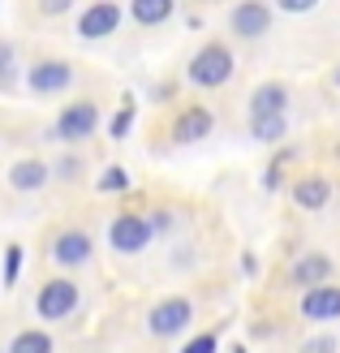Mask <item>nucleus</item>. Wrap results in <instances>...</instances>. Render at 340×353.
<instances>
[{
    "instance_id": "1",
    "label": "nucleus",
    "mask_w": 340,
    "mask_h": 353,
    "mask_svg": "<svg viewBox=\"0 0 340 353\" xmlns=\"http://www.w3.org/2000/svg\"><path fill=\"white\" fill-rule=\"evenodd\" d=\"M22 82L34 99H61L69 91H78L82 82V61L65 57V52H30L22 61Z\"/></svg>"
},
{
    "instance_id": "2",
    "label": "nucleus",
    "mask_w": 340,
    "mask_h": 353,
    "mask_svg": "<svg viewBox=\"0 0 340 353\" xmlns=\"http://www.w3.org/2000/svg\"><path fill=\"white\" fill-rule=\"evenodd\" d=\"M232 78H237V52H232V43L224 34H211V39H203L190 52L186 82L194 91H220V86H228Z\"/></svg>"
},
{
    "instance_id": "3",
    "label": "nucleus",
    "mask_w": 340,
    "mask_h": 353,
    "mask_svg": "<svg viewBox=\"0 0 340 353\" xmlns=\"http://www.w3.org/2000/svg\"><path fill=\"white\" fill-rule=\"evenodd\" d=\"M99 125H103L99 99H95V95H78V99L61 103L57 121H52V138H57V143H65V147H78V143H86V138H95Z\"/></svg>"
},
{
    "instance_id": "4",
    "label": "nucleus",
    "mask_w": 340,
    "mask_h": 353,
    "mask_svg": "<svg viewBox=\"0 0 340 353\" xmlns=\"http://www.w3.org/2000/svg\"><path fill=\"white\" fill-rule=\"evenodd\" d=\"M224 30L237 43H263L276 30V9L272 0H232L224 13Z\"/></svg>"
},
{
    "instance_id": "5",
    "label": "nucleus",
    "mask_w": 340,
    "mask_h": 353,
    "mask_svg": "<svg viewBox=\"0 0 340 353\" xmlns=\"http://www.w3.org/2000/svg\"><path fill=\"white\" fill-rule=\"evenodd\" d=\"M125 26V0H82L74 13V39L103 43Z\"/></svg>"
},
{
    "instance_id": "6",
    "label": "nucleus",
    "mask_w": 340,
    "mask_h": 353,
    "mask_svg": "<svg viewBox=\"0 0 340 353\" xmlns=\"http://www.w3.org/2000/svg\"><path fill=\"white\" fill-rule=\"evenodd\" d=\"M48 259L57 263L61 272L86 268V263L95 259V233H91V228H78V224L57 228V233H52V241H48Z\"/></svg>"
},
{
    "instance_id": "7",
    "label": "nucleus",
    "mask_w": 340,
    "mask_h": 353,
    "mask_svg": "<svg viewBox=\"0 0 340 353\" xmlns=\"http://www.w3.org/2000/svg\"><path fill=\"white\" fill-rule=\"evenodd\" d=\"M78 306H82V293L74 285V276H48L39 285V293H34V310H39L43 323H61Z\"/></svg>"
},
{
    "instance_id": "8",
    "label": "nucleus",
    "mask_w": 340,
    "mask_h": 353,
    "mask_svg": "<svg viewBox=\"0 0 340 353\" xmlns=\"http://www.w3.org/2000/svg\"><path fill=\"white\" fill-rule=\"evenodd\" d=\"M155 241V233H151V224H147V211H117L112 216V224H108V245L117 254H142L147 245Z\"/></svg>"
},
{
    "instance_id": "9",
    "label": "nucleus",
    "mask_w": 340,
    "mask_h": 353,
    "mask_svg": "<svg viewBox=\"0 0 340 353\" xmlns=\"http://www.w3.org/2000/svg\"><path fill=\"white\" fill-rule=\"evenodd\" d=\"M211 130H216V112H211L203 99H194V103H181L177 117L168 121V143L172 147H194V143H203Z\"/></svg>"
},
{
    "instance_id": "10",
    "label": "nucleus",
    "mask_w": 340,
    "mask_h": 353,
    "mask_svg": "<svg viewBox=\"0 0 340 353\" xmlns=\"http://www.w3.org/2000/svg\"><path fill=\"white\" fill-rule=\"evenodd\" d=\"M194 319V302L190 297H164V302H155L151 314H147V327L151 336H181Z\"/></svg>"
},
{
    "instance_id": "11",
    "label": "nucleus",
    "mask_w": 340,
    "mask_h": 353,
    "mask_svg": "<svg viewBox=\"0 0 340 353\" xmlns=\"http://www.w3.org/2000/svg\"><path fill=\"white\" fill-rule=\"evenodd\" d=\"M289 103H293V86L280 82V78H267V82H259L254 91H250L246 112L250 117H284V112H289Z\"/></svg>"
},
{
    "instance_id": "12",
    "label": "nucleus",
    "mask_w": 340,
    "mask_h": 353,
    "mask_svg": "<svg viewBox=\"0 0 340 353\" xmlns=\"http://www.w3.org/2000/svg\"><path fill=\"white\" fill-rule=\"evenodd\" d=\"M301 319H310V323H332L340 319V285H314V289H301Z\"/></svg>"
},
{
    "instance_id": "13",
    "label": "nucleus",
    "mask_w": 340,
    "mask_h": 353,
    "mask_svg": "<svg viewBox=\"0 0 340 353\" xmlns=\"http://www.w3.org/2000/svg\"><path fill=\"white\" fill-rule=\"evenodd\" d=\"M52 181V164L39 160V155H26V160H13L9 164V185L17 194H39Z\"/></svg>"
},
{
    "instance_id": "14",
    "label": "nucleus",
    "mask_w": 340,
    "mask_h": 353,
    "mask_svg": "<svg viewBox=\"0 0 340 353\" xmlns=\"http://www.w3.org/2000/svg\"><path fill=\"white\" fill-rule=\"evenodd\" d=\"M336 276V263L323 254V250H310V254H301L293 268H289V280L297 289H314V285H328V280Z\"/></svg>"
},
{
    "instance_id": "15",
    "label": "nucleus",
    "mask_w": 340,
    "mask_h": 353,
    "mask_svg": "<svg viewBox=\"0 0 340 353\" xmlns=\"http://www.w3.org/2000/svg\"><path fill=\"white\" fill-rule=\"evenodd\" d=\"M293 207H301V211H323L328 203H332V181L328 176H319V172H306V176H297L293 181Z\"/></svg>"
},
{
    "instance_id": "16",
    "label": "nucleus",
    "mask_w": 340,
    "mask_h": 353,
    "mask_svg": "<svg viewBox=\"0 0 340 353\" xmlns=\"http://www.w3.org/2000/svg\"><path fill=\"white\" fill-rule=\"evenodd\" d=\"M78 5H82V0H22V13L30 9L34 22H43V26H61V22H69V17L78 13Z\"/></svg>"
},
{
    "instance_id": "17",
    "label": "nucleus",
    "mask_w": 340,
    "mask_h": 353,
    "mask_svg": "<svg viewBox=\"0 0 340 353\" xmlns=\"http://www.w3.org/2000/svg\"><path fill=\"white\" fill-rule=\"evenodd\" d=\"M250 138L267 147H280L289 138V117H250Z\"/></svg>"
},
{
    "instance_id": "18",
    "label": "nucleus",
    "mask_w": 340,
    "mask_h": 353,
    "mask_svg": "<svg viewBox=\"0 0 340 353\" xmlns=\"http://www.w3.org/2000/svg\"><path fill=\"white\" fill-rule=\"evenodd\" d=\"M22 82V57H17V43L0 34V91H13Z\"/></svg>"
},
{
    "instance_id": "19",
    "label": "nucleus",
    "mask_w": 340,
    "mask_h": 353,
    "mask_svg": "<svg viewBox=\"0 0 340 353\" xmlns=\"http://www.w3.org/2000/svg\"><path fill=\"white\" fill-rule=\"evenodd\" d=\"M57 345H52V336L43 327H22L13 336V345H9V353H52Z\"/></svg>"
},
{
    "instance_id": "20",
    "label": "nucleus",
    "mask_w": 340,
    "mask_h": 353,
    "mask_svg": "<svg viewBox=\"0 0 340 353\" xmlns=\"http://www.w3.org/2000/svg\"><path fill=\"white\" fill-rule=\"evenodd\" d=\"M134 121H138V103L125 99L121 108L112 112V121H108V138H112V143H125V138H130V130H134Z\"/></svg>"
},
{
    "instance_id": "21",
    "label": "nucleus",
    "mask_w": 340,
    "mask_h": 353,
    "mask_svg": "<svg viewBox=\"0 0 340 353\" xmlns=\"http://www.w3.org/2000/svg\"><path fill=\"white\" fill-rule=\"evenodd\" d=\"M82 168H86V160L69 151V155H61V160L52 164V176H57V181H82Z\"/></svg>"
},
{
    "instance_id": "22",
    "label": "nucleus",
    "mask_w": 340,
    "mask_h": 353,
    "mask_svg": "<svg viewBox=\"0 0 340 353\" xmlns=\"http://www.w3.org/2000/svg\"><path fill=\"white\" fill-rule=\"evenodd\" d=\"M323 0H272V9H276V17L284 13V17H306V13H314Z\"/></svg>"
},
{
    "instance_id": "23",
    "label": "nucleus",
    "mask_w": 340,
    "mask_h": 353,
    "mask_svg": "<svg viewBox=\"0 0 340 353\" xmlns=\"http://www.w3.org/2000/svg\"><path fill=\"white\" fill-rule=\"evenodd\" d=\"M99 190H103V194H121V190H130V172H125L121 164H108V172L99 176Z\"/></svg>"
},
{
    "instance_id": "24",
    "label": "nucleus",
    "mask_w": 340,
    "mask_h": 353,
    "mask_svg": "<svg viewBox=\"0 0 340 353\" xmlns=\"http://www.w3.org/2000/svg\"><path fill=\"white\" fill-rule=\"evenodd\" d=\"M17 276H22V245H5V289L17 285Z\"/></svg>"
},
{
    "instance_id": "25",
    "label": "nucleus",
    "mask_w": 340,
    "mask_h": 353,
    "mask_svg": "<svg viewBox=\"0 0 340 353\" xmlns=\"http://www.w3.org/2000/svg\"><path fill=\"white\" fill-rule=\"evenodd\" d=\"M181 353H216V336H211V332H203L199 341H190Z\"/></svg>"
},
{
    "instance_id": "26",
    "label": "nucleus",
    "mask_w": 340,
    "mask_h": 353,
    "mask_svg": "<svg viewBox=\"0 0 340 353\" xmlns=\"http://www.w3.org/2000/svg\"><path fill=\"white\" fill-rule=\"evenodd\" d=\"M301 353H336V336H314Z\"/></svg>"
},
{
    "instance_id": "27",
    "label": "nucleus",
    "mask_w": 340,
    "mask_h": 353,
    "mask_svg": "<svg viewBox=\"0 0 340 353\" xmlns=\"http://www.w3.org/2000/svg\"><path fill=\"white\" fill-rule=\"evenodd\" d=\"M332 82H336V91H340V65H336V69H332Z\"/></svg>"
},
{
    "instance_id": "28",
    "label": "nucleus",
    "mask_w": 340,
    "mask_h": 353,
    "mask_svg": "<svg viewBox=\"0 0 340 353\" xmlns=\"http://www.w3.org/2000/svg\"><path fill=\"white\" fill-rule=\"evenodd\" d=\"M332 155H336V164H340V138H336V151H332Z\"/></svg>"
},
{
    "instance_id": "29",
    "label": "nucleus",
    "mask_w": 340,
    "mask_h": 353,
    "mask_svg": "<svg viewBox=\"0 0 340 353\" xmlns=\"http://www.w3.org/2000/svg\"><path fill=\"white\" fill-rule=\"evenodd\" d=\"M237 353H241V349H237Z\"/></svg>"
}]
</instances>
